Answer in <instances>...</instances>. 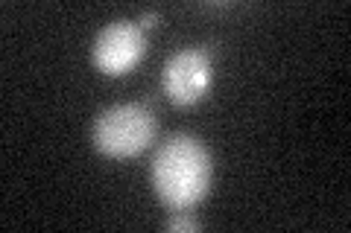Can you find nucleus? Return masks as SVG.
Listing matches in <instances>:
<instances>
[{
    "instance_id": "423d86ee",
    "label": "nucleus",
    "mask_w": 351,
    "mask_h": 233,
    "mask_svg": "<svg viewBox=\"0 0 351 233\" xmlns=\"http://www.w3.org/2000/svg\"><path fill=\"white\" fill-rule=\"evenodd\" d=\"M158 20H161V15H158V12H152V9H147V12L138 18V27L147 32V29H152V27H158Z\"/></svg>"
},
{
    "instance_id": "39448f33",
    "label": "nucleus",
    "mask_w": 351,
    "mask_h": 233,
    "mask_svg": "<svg viewBox=\"0 0 351 233\" xmlns=\"http://www.w3.org/2000/svg\"><path fill=\"white\" fill-rule=\"evenodd\" d=\"M202 221L191 216L188 210H173V216L167 219V230H176V233H188V230H199Z\"/></svg>"
},
{
    "instance_id": "f257e3e1",
    "label": "nucleus",
    "mask_w": 351,
    "mask_h": 233,
    "mask_svg": "<svg viewBox=\"0 0 351 233\" xmlns=\"http://www.w3.org/2000/svg\"><path fill=\"white\" fill-rule=\"evenodd\" d=\"M211 154L193 135H173L156 149L149 166L152 190L170 210L199 204L211 190Z\"/></svg>"
},
{
    "instance_id": "20e7f679",
    "label": "nucleus",
    "mask_w": 351,
    "mask_h": 233,
    "mask_svg": "<svg viewBox=\"0 0 351 233\" xmlns=\"http://www.w3.org/2000/svg\"><path fill=\"white\" fill-rule=\"evenodd\" d=\"M144 53H147V32L138 27V20H114V24L97 32L91 59L100 73L123 76L138 68Z\"/></svg>"
},
{
    "instance_id": "7ed1b4c3",
    "label": "nucleus",
    "mask_w": 351,
    "mask_h": 233,
    "mask_svg": "<svg viewBox=\"0 0 351 233\" xmlns=\"http://www.w3.org/2000/svg\"><path fill=\"white\" fill-rule=\"evenodd\" d=\"M161 85L176 105H196L214 85V61L205 47L173 53L161 70Z\"/></svg>"
},
{
    "instance_id": "f03ea898",
    "label": "nucleus",
    "mask_w": 351,
    "mask_h": 233,
    "mask_svg": "<svg viewBox=\"0 0 351 233\" xmlns=\"http://www.w3.org/2000/svg\"><path fill=\"white\" fill-rule=\"evenodd\" d=\"M156 114L144 102H120L94 120L91 140L106 158H135L156 137Z\"/></svg>"
}]
</instances>
